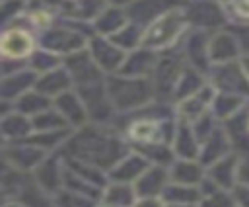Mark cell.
I'll return each instance as SVG.
<instances>
[{
  "instance_id": "d4e9b609",
  "label": "cell",
  "mask_w": 249,
  "mask_h": 207,
  "mask_svg": "<svg viewBox=\"0 0 249 207\" xmlns=\"http://www.w3.org/2000/svg\"><path fill=\"white\" fill-rule=\"evenodd\" d=\"M29 135H33V121L31 117L19 113V111H12L2 115V137L4 141H18V139H29Z\"/></svg>"
},
{
  "instance_id": "d6a6232c",
  "label": "cell",
  "mask_w": 249,
  "mask_h": 207,
  "mask_svg": "<svg viewBox=\"0 0 249 207\" xmlns=\"http://www.w3.org/2000/svg\"><path fill=\"white\" fill-rule=\"evenodd\" d=\"M62 66V59H58V55L47 51V49H41V51H35L31 57H29V68L37 74H45L49 70H54Z\"/></svg>"
},
{
  "instance_id": "7bdbcfd3",
  "label": "cell",
  "mask_w": 249,
  "mask_h": 207,
  "mask_svg": "<svg viewBox=\"0 0 249 207\" xmlns=\"http://www.w3.org/2000/svg\"><path fill=\"white\" fill-rule=\"evenodd\" d=\"M4 207H25L19 201H4Z\"/></svg>"
},
{
  "instance_id": "3957f363",
  "label": "cell",
  "mask_w": 249,
  "mask_h": 207,
  "mask_svg": "<svg viewBox=\"0 0 249 207\" xmlns=\"http://www.w3.org/2000/svg\"><path fill=\"white\" fill-rule=\"evenodd\" d=\"M187 14L183 8L169 10L156 18L150 25H146L142 35V47L150 51H160L171 47L187 29Z\"/></svg>"
},
{
  "instance_id": "5b68a950",
  "label": "cell",
  "mask_w": 249,
  "mask_h": 207,
  "mask_svg": "<svg viewBox=\"0 0 249 207\" xmlns=\"http://www.w3.org/2000/svg\"><path fill=\"white\" fill-rule=\"evenodd\" d=\"M214 86L218 92L235 94V96H249V74L243 64L239 62H224L214 68L212 74Z\"/></svg>"
},
{
  "instance_id": "d590c367",
  "label": "cell",
  "mask_w": 249,
  "mask_h": 207,
  "mask_svg": "<svg viewBox=\"0 0 249 207\" xmlns=\"http://www.w3.org/2000/svg\"><path fill=\"white\" fill-rule=\"evenodd\" d=\"M198 207H235V201L233 195L230 197L226 189H216L212 193H206L198 203Z\"/></svg>"
},
{
  "instance_id": "603a6c76",
  "label": "cell",
  "mask_w": 249,
  "mask_h": 207,
  "mask_svg": "<svg viewBox=\"0 0 249 207\" xmlns=\"http://www.w3.org/2000/svg\"><path fill=\"white\" fill-rule=\"evenodd\" d=\"M208 45H210V39L206 41L200 31L191 33L185 39V53H183V57H185V61H189L191 68H196L198 72L208 68V62H210Z\"/></svg>"
},
{
  "instance_id": "e0dca14e",
  "label": "cell",
  "mask_w": 249,
  "mask_h": 207,
  "mask_svg": "<svg viewBox=\"0 0 249 207\" xmlns=\"http://www.w3.org/2000/svg\"><path fill=\"white\" fill-rule=\"evenodd\" d=\"M208 178L220 187V189H233L239 182V158L237 154H228L220 158L218 162L208 166Z\"/></svg>"
},
{
  "instance_id": "cb8c5ba5",
  "label": "cell",
  "mask_w": 249,
  "mask_h": 207,
  "mask_svg": "<svg viewBox=\"0 0 249 207\" xmlns=\"http://www.w3.org/2000/svg\"><path fill=\"white\" fill-rule=\"evenodd\" d=\"M173 152L179 158H189V160H193L195 156L200 154V141H198L195 129L185 121H181V125L175 129Z\"/></svg>"
},
{
  "instance_id": "ab89813d",
  "label": "cell",
  "mask_w": 249,
  "mask_h": 207,
  "mask_svg": "<svg viewBox=\"0 0 249 207\" xmlns=\"http://www.w3.org/2000/svg\"><path fill=\"white\" fill-rule=\"evenodd\" d=\"M161 197H138L134 207H165Z\"/></svg>"
},
{
  "instance_id": "8d00e7d4",
  "label": "cell",
  "mask_w": 249,
  "mask_h": 207,
  "mask_svg": "<svg viewBox=\"0 0 249 207\" xmlns=\"http://www.w3.org/2000/svg\"><path fill=\"white\" fill-rule=\"evenodd\" d=\"M23 10V0H2V18L4 21H10V18L18 16Z\"/></svg>"
},
{
  "instance_id": "484cf974",
  "label": "cell",
  "mask_w": 249,
  "mask_h": 207,
  "mask_svg": "<svg viewBox=\"0 0 249 207\" xmlns=\"http://www.w3.org/2000/svg\"><path fill=\"white\" fill-rule=\"evenodd\" d=\"M169 176H171V182H177V184L200 186L204 180V164L189 158H179L169 168Z\"/></svg>"
},
{
  "instance_id": "4dcf8cb0",
  "label": "cell",
  "mask_w": 249,
  "mask_h": 207,
  "mask_svg": "<svg viewBox=\"0 0 249 207\" xmlns=\"http://www.w3.org/2000/svg\"><path fill=\"white\" fill-rule=\"evenodd\" d=\"M243 105V98L235 96V94H216L214 102H212V109H214V117L220 121H228L230 117H233L235 113H239Z\"/></svg>"
},
{
  "instance_id": "83f0119b",
  "label": "cell",
  "mask_w": 249,
  "mask_h": 207,
  "mask_svg": "<svg viewBox=\"0 0 249 207\" xmlns=\"http://www.w3.org/2000/svg\"><path fill=\"white\" fill-rule=\"evenodd\" d=\"M136 199H138V193L134 189V184L109 182V186L103 191V201L109 207H134Z\"/></svg>"
},
{
  "instance_id": "8992f818",
  "label": "cell",
  "mask_w": 249,
  "mask_h": 207,
  "mask_svg": "<svg viewBox=\"0 0 249 207\" xmlns=\"http://www.w3.org/2000/svg\"><path fill=\"white\" fill-rule=\"evenodd\" d=\"M84 45H86L84 35L72 27H66V25L64 27H49L45 31V35L41 37L43 49H47L54 55H64V57L82 51Z\"/></svg>"
},
{
  "instance_id": "9c48e42d",
  "label": "cell",
  "mask_w": 249,
  "mask_h": 207,
  "mask_svg": "<svg viewBox=\"0 0 249 207\" xmlns=\"http://www.w3.org/2000/svg\"><path fill=\"white\" fill-rule=\"evenodd\" d=\"M185 14H187V21L198 29L220 27L226 21L224 12L214 0H193L185 6Z\"/></svg>"
},
{
  "instance_id": "e575fe53",
  "label": "cell",
  "mask_w": 249,
  "mask_h": 207,
  "mask_svg": "<svg viewBox=\"0 0 249 207\" xmlns=\"http://www.w3.org/2000/svg\"><path fill=\"white\" fill-rule=\"evenodd\" d=\"M53 197H54V207H93V203H95V199L86 197L76 191H70L66 187H62Z\"/></svg>"
},
{
  "instance_id": "6da1fadb",
  "label": "cell",
  "mask_w": 249,
  "mask_h": 207,
  "mask_svg": "<svg viewBox=\"0 0 249 207\" xmlns=\"http://www.w3.org/2000/svg\"><path fill=\"white\" fill-rule=\"evenodd\" d=\"M126 154V145L115 133H107L101 127L89 125L80 127L78 133L68 137L64 152V156L80 158L101 170H111Z\"/></svg>"
},
{
  "instance_id": "f1b7e54d",
  "label": "cell",
  "mask_w": 249,
  "mask_h": 207,
  "mask_svg": "<svg viewBox=\"0 0 249 207\" xmlns=\"http://www.w3.org/2000/svg\"><path fill=\"white\" fill-rule=\"evenodd\" d=\"M128 23V14L124 8H115V6H109L105 8L97 20H95V29L99 35H115L119 29H123L124 25Z\"/></svg>"
},
{
  "instance_id": "52a82bcc",
  "label": "cell",
  "mask_w": 249,
  "mask_h": 207,
  "mask_svg": "<svg viewBox=\"0 0 249 207\" xmlns=\"http://www.w3.org/2000/svg\"><path fill=\"white\" fill-rule=\"evenodd\" d=\"M89 53L95 64L101 68V72H107V74H117L126 59L124 49H121L115 41L105 39L101 35L89 39Z\"/></svg>"
},
{
  "instance_id": "4316f807",
  "label": "cell",
  "mask_w": 249,
  "mask_h": 207,
  "mask_svg": "<svg viewBox=\"0 0 249 207\" xmlns=\"http://www.w3.org/2000/svg\"><path fill=\"white\" fill-rule=\"evenodd\" d=\"M161 199L165 203H179V205H198L202 201V191L198 186H187L169 182L167 187L161 193Z\"/></svg>"
},
{
  "instance_id": "7402d4cb",
  "label": "cell",
  "mask_w": 249,
  "mask_h": 207,
  "mask_svg": "<svg viewBox=\"0 0 249 207\" xmlns=\"http://www.w3.org/2000/svg\"><path fill=\"white\" fill-rule=\"evenodd\" d=\"M230 145H231V141H230L226 129H224V127H218V129L200 145V154H198L200 164L210 166V164L218 162L220 158L228 156Z\"/></svg>"
},
{
  "instance_id": "7a4b0ae2",
  "label": "cell",
  "mask_w": 249,
  "mask_h": 207,
  "mask_svg": "<svg viewBox=\"0 0 249 207\" xmlns=\"http://www.w3.org/2000/svg\"><path fill=\"white\" fill-rule=\"evenodd\" d=\"M105 82H107L111 104L119 111H132V109L144 107L156 96V88L150 78L111 74Z\"/></svg>"
},
{
  "instance_id": "1f68e13d",
  "label": "cell",
  "mask_w": 249,
  "mask_h": 207,
  "mask_svg": "<svg viewBox=\"0 0 249 207\" xmlns=\"http://www.w3.org/2000/svg\"><path fill=\"white\" fill-rule=\"evenodd\" d=\"M142 35H144V29H142V25H138V23H134V21H128L123 29H119L115 35H111L109 39L111 41H115L121 49H136V45H142Z\"/></svg>"
},
{
  "instance_id": "ee69618b",
  "label": "cell",
  "mask_w": 249,
  "mask_h": 207,
  "mask_svg": "<svg viewBox=\"0 0 249 207\" xmlns=\"http://www.w3.org/2000/svg\"><path fill=\"white\" fill-rule=\"evenodd\" d=\"M165 207H198V205H179V203H165Z\"/></svg>"
},
{
  "instance_id": "d6986e66",
  "label": "cell",
  "mask_w": 249,
  "mask_h": 207,
  "mask_svg": "<svg viewBox=\"0 0 249 207\" xmlns=\"http://www.w3.org/2000/svg\"><path fill=\"white\" fill-rule=\"evenodd\" d=\"M35 182L51 195L58 193L64 187V166H60L58 158L47 156L35 168Z\"/></svg>"
},
{
  "instance_id": "f6af8a7d",
  "label": "cell",
  "mask_w": 249,
  "mask_h": 207,
  "mask_svg": "<svg viewBox=\"0 0 249 207\" xmlns=\"http://www.w3.org/2000/svg\"><path fill=\"white\" fill-rule=\"evenodd\" d=\"M243 66H245V70H247V74H249V55H247V59L243 61Z\"/></svg>"
},
{
  "instance_id": "30bf717a",
  "label": "cell",
  "mask_w": 249,
  "mask_h": 207,
  "mask_svg": "<svg viewBox=\"0 0 249 207\" xmlns=\"http://www.w3.org/2000/svg\"><path fill=\"white\" fill-rule=\"evenodd\" d=\"M216 98V88L210 84H204L198 92L187 96L185 100L179 102L177 105V113L181 117V121L185 123H195L196 119H200L202 115H206V109L212 105Z\"/></svg>"
},
{
  "instance_id": "60d3db41",
  "label": "cell",
  "mask_w": 249,
  "mask_h": 207,
  "mask_svg": "<svg viewBox=\"0 0 249 207\" xmlns=\"http://www.w3.org/2000/svg\"><path fill=\"white\" fill-rule=\"evenodd\" d=\"M235 37L239 39V45H241V51H249V25L247 27H239L233 31Z\"/></svg>"
},
{
  "instance_id": "44dd1931",
  "label": "cell",
  "mask_w": 249,
  "mask_h": 207,
  "mask_svg": "<svg viewBox=\"0 0 249 207\" xmlns=\"http://www.w3.org/2000/svg\"><path fill=\"white\" fill-rule=\"evenodd\" d=\"M37 72H33L31 68H25V70H19V72H14V74H8L2 78V100L8 102V100H18L21 98L25 92L33 90L35 88V82H37Z\"/></svg>"
},
{
  "instance_id": "ffe728a7",
  "label": "cell",
  "mask_w": 249,
  "mask_h": 207,
  "mask_svg": "<svg viewBox=\"0 0 249 207\" xmlns=\"http://www.w3.org/2000/svg\"><path fill=\"white\" fill-rule=\"evenodd\" d=\"M72 82L74 80H72L70 72L62 64V66H58L54 70H49L45 74H39L37 76V82H35V90L41 92V94H45L47 98H58L60 94H64V92L70 90Z\"/></svg>"
},
{
  "instance_id": "8fae6325",
  "label": "cell",
  "mask_w": 249,
  "mask_h": 207,
  "mask_svg": "<svg viewBox=\"0 0 249 207\" xmlns=\"http://www.w3.org/2000/svg\"><path fill=\"white\" fill-rule=\"evenodd\" d=\"M33 55V35L23 27H10L2 35V59L25 61Z\"/></svg>"
},
{
  "instance_id": "f546056e",
  "label": "cell",
  "mask_w": 249,
  "mask_h": 207,
  "mask_svg": "<svg viewBox=\"0 0 249 207\" xmlns=\"http://www.w3.org/2000/svg\"><path fill=\"white\" fill-rule=\"evenodd\" d=\"M49 104H51V98H47L45 94H41V92H37L33 88L29 92H25L21 98L16 100L14 109L19 111V113H23V115H27V117H35V115L47 111L49 109Z\"/></svg>"
},
{
  "instance_id": "277c9868",
  "label": "cell",
  "mask_w": 249,
  "mask_h": 207,
  "mask_svg": "<svg viewBox=\"0 0 249 207\" xmlns=\"http://www.w3.org/2000/svg\"><path fill=\"white\" fill-rule=\"evenodd\" d=\"M183 62L185 57H179V55H165V57H160L158 59V64L154 68V88H156V94L163 96V98H171L175 94V88L183 76V72L187 68H183Z\"/></svg>"
},
{
  "instance_id": "5bb4252c",
  "label": "cell",
  "mask_w": 249,
  "mask_h": 207,
  "mask_svg": "<svg viewBox=\"0 0 249 207\" xmlns=\"http://www.w3.org/2000/svg\"><path fill=\"white\" fill-rule=\"evenodd\" d=\"M54 109L66 119V123L70 127H84L89 119L82 98L78 96V92H72V90L54 98Z\"/></svg>"
},
{
  "instance_id": "4fadbf2b",
  "label": "cell",
  "mask_w": 249,
  "mask_h": 207,
  "mask_svg": "<svg viewBox=\"0 0 249 207\" xmlns=\"http://www.w3.org/2000/svg\"><path fill=\"white\" fill-rule=\"evenodd\" d=\"M150 166V160L146 156H142L140 152H130L124 158H121L109 172L107 178H111V182H124V184H134Z\"/></svg>"
},
{
  "instance_id": "b9f144b4",
  "label": "cell",
  "mask_w": 249,
  "mask_h": 207,
  "mask_svg": "<svg viewBox=\"0 0 249 207\" xmlns=\"http://www.w3.org/2000/svg\"><path fill=\"white\" fill-rule=\"evenodd\" d=\"M109 6H115V8H128L134 0H105Z\"/></svg>"
},
{
  "instance_id": "2e32d148",
  "label": "cell",
  "mask_w": 249,
  "mask_h": 207,
  "mask_svg": "<svg viewBox=\"0 0 249 207\" xmlns=\"http://www.w3.org/2000/svg\"><path fill=\"white\" fill-rule=\"evenodd\" d=\"M239 53H241V45L235 33L220 31L214 37H210V45H208L210 62H216V64L233 62L239 57Z\"/></svg>"
},
{
  "instance_id": "ba28073f",
  "label": "cell",
  "mask_w": 249,
  "mask_h": 207,
  "mask_svg": "<svg viewBox=\"0 0 249 207\" xmlns=\"http://www.w3.org/2000/svg\"><path fill=\"white\" fill-rule=\"evenodd\" d=\"M187 4H189V0H134L128 6L126 14H128L130 21H134L138 25H144V23L150 25L161 14L181 8V6H187Z\"/></svg>"
},
{
  "instance_id": "ac0fdd59",
  "label": "cell",
  "mask_w": 249,
  "mask_h": 207,
  "mask_svg": "<svg viewBox=\"0 0 249 207\" xmlns=\"http://www.w3.org/2000/svg\"><path fill=\"white\" fill-rule=\"evenodd\" d=\"M158 64V57L150 49H134L130 55H126L121 70L117 74L123 76H134V78H148L154 74V68Z\"/></svg>"
},
{
  "instance_id": "836d02e7",
  "label": "cell",
  "mask_w": 249,
  "mask_h": 207,
  "mask_svg": "<svg viewBox=\"0 0 249 207\" xmlns=\"http://www.w3.org/2000/svg\"><path fill=\"white\" fill-rule=\"evenodd\" d=\"M33 121V131H56V129H68L66 119L56 111V109H47L35 117Z\"/></svg>"
},
{
  "instance_id": "f35d334b",
  "label": "cell",
  "mask_w": 249,
  "mask_h": 207,
  "mask_svg": "<svg viewBox=\"0 0 249 207\" xmlns=\"http://www.w3.org/2000/svg\"><path fill=\"white\" fill-rule=\"evenodd\" d=\"M235 207H249V186L247 184H237L231 189Z\"/></svg>"
},
{
  "instance_id": "74e56055",
  "label": "cell",
  "mask_w": 249,
  "mask_h": 207,
  "mask_svg": "<svg viewBox=\"0 0 249 207\" xmlns=\"http://www.w3.org/2000/svg\"><path fill=\"white\" fill-rule=\"evenodd\" d=\"M228 8L237 20H249V0H228Z\"/></svg>"
},
{
  "instance_id": "7c38bea8",
  "label": "cell",
  "mask_w": 249,
  "mask_h": 207,
  "mask_svg": "<svg viewBox=\"0 0 249 207\" xmlns=\"http://www.w3.org/2000/svg\"><path fill=\"white\" fill-rule=\"evenodd\" d=\"M171 182L169 168L160 164H150L146 172L134 182V189L138 197H161L163 189Z\"/></svg>"
},
{
  "instance_id": "9a60e30c",
  "label": "cell",
  "mask_w": 249,
  "mask_h": 207,
  "mask_svg": "<svg viewBox=\"0 0 249 207\" xmlns=\"http://www.w3.org/2000/svg\"><path fill=\"white\" fill-rule=\"evenodd\" d=\"M47 158V152L35 145H18L12 148H4V162L12 164L14 168L21 172L35 170L43 160Z\"/></svg>"
}]
</instances>
